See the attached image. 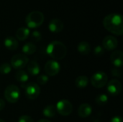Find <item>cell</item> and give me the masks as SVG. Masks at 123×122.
<instances>
[{"label":"cell","mask_w":123,"mask_h":122,"mask_svg":"<svg viewBox=\"0 0 123 122\" xmlns=\"http://www.w3.org/2000/svg\"><path fill=\"white\" fill-rule=\"evenodd\" d=\"M27 71L32 76H38L40 73V68L38 63L35 61V60H32L30 62H28V63H27Z\"/></svg>","instance_id":"2e32d148"},{"label":"cell","mask_w":123,"mask_h":122,"mask_svg":"<svg viewBox=\"0 0 123 122\" xmlns=\"http://www.w3.org/2000/svg\"><path fill=\"white\" fill-rule=\"evenodd\" d=\"M18 122H34V120L28 115H22L19 118Z\"/></svg>","instance_id":"83f0119b"},{"label":"cell","mask_w":123,"mask_h":122,"mask_svg":"<svg viewBox=\"0 0 123 122\" xmlns=\"http://www.w3.org/2000/svg\"><path fill=\"white\" fill-rule=\"evenodd\" d=\"M46 52L48 55L55 60H62L67 54V49L63 42L58 40H54L48 45Z\"/></svg>","instance_id":"7a4b0ae2"},{"label":"cell","mask_w":123,"mask_h":122,"mask_svg":"<svg viewBox=\"0 0 123 122\" xmlns=\"http://www.w3.org/2000/svg\"><path fill=\"white\" fill-rule=\"evenodd\" d=\"M92 113V108L90 104L84 103L80 105L78 109V115L81 118H87Z\"/></svg>","instance_id":"5bb4252c"},{"label":"cell","mask_w":123,"mask_h":122,"mask_svg":"<svg viewBox=\"0 0 123 122\" xmlns=\"http://www.w3.org/2000/svg\"><path fill=\"white\" fill-rule=\"evenodd\" d=\"M110 122H123V119L120 116H115L110 120Z\"/></svg>","instance_id":"f546056e"},{"label":"cell","mask_w":123,"mask_h":122,"mask_svg":"<svg viewBox=\"0 0 123 122\" xmlns=\"http://www.w3.org/2000/svg\"><path fill=\"white\" fill-rule=\"evenodd\" d=\"M44 14L40 11H32L25 18V23L29 28L39 27L44 22Z\"/></svg>","instance_id":"3957f363"},{"label":"cell","mask_w":123,"mask_h":122,"mask_svg":"<svg viewBox=\"0 0 123 122\" xmlns=\"http://www.w3.org/2000/svg\"><path fill=\"white\" fill-rule=\"evenodd\" d=\"M105 28L115 35H122L123 33V17L120 14H110L103 19Z\"/></svg>","instance_id":"6da1fadb"},{"label":"cell","mask_w":123,"mask_h":122,"mask_svg":"<svg viewBox=\"0 0 123 122\" xmlns=\"http://www.w3.org/2000/svg\"><path fill=\"white\" fill-rule=\"evenodd\" d=\"M117 45H118L117 40L112 35L105 37L102 42V47L105 48V50L106 49L107 50H113L117 48Z\"/></svg>","instance_id":"8fae6325"},{"label":"cell","mask_w":123,"mask_h":122,"mask_svg":"<svg viewBox=\"0 0 123 122\" xmlns=\"http://www.w3.org/2000/svg\"><path fill=\"white\" fill-rule=\"evenodd\" d=\"M4 97L9 103H16L20 97V91L18 86L16 85L8 86L4 91Z\"/></svg>","instance_id":"277c9868"},{"label":"cell","mask_w":123,"mask_h":122,"mask_svg":"<svg viewBox=\"0 0 123 122\" xmlns=\"http://www.w3.org/2000/svg\"><path fill=\"white\" fill-rule=\"evenodd\" d=\"M22 52L24 55H32L36 51V46L32 42H27L22 47Z\"/></svg>","instance_id":"7402d4cb"},{"label":"cell","mask_w":123,"mask_h":122,"mask_svg":"<svg viewBox=\"0 0 123 122\" xmlns=\"http://www.w3.org/2000/svg\"><path fill=\"white\" fill-rule=\"evenodd\" d=\"M29 58L24 54H16L11 59V66L16 70H22L28 63Z\"/></svg>","instance_id":"8992f818"},{"label":"cell","mask_w":123,"mask_h":122,"mask_svg":"<svg viewBox=\"0 0 123 122\" xmlns=\"http://www.w3.org/2000/svg\"><path fill=\"white\" fill-rule=\"evenodd\" d=\"M64 24L63 22L59 19H53L50 21L48 24V28L50 32L54 33H58L63 29Z\"/></svg>","instance_id":"4fadbf2b"},{"label":"cell","mask_w":123,"mask_h":122,"mask_svg":"<svg viewBox=\"0 0 123 122\" xmlns=\"http://www.w3.org/2000/svg\"><path fill=\"white\" fill-rule=\"evenodd\" d=\"M37 122H50L49 120H47V119H40V120H39Z\"/></svg>","instance_id":"1f68e13d"},{"label":"cell","mask_w":123,"mask_h":122,"mask_svg":"<svg viewBox=\"0 0 123 122\" xmlns=\"http://www.w3.org/2000/svg\"><path fill=\"white\" fill-rule=\"evenodd\" d=\"M105 53V48L102 45H97L94 49V54L97 56H102Z\"/></svg>","instance_id":"484cf974"},{"label":"cell","mask_w":123,"mask_h":122,"mask_svg":"<svg viewBox=\"0 0 123 122\" xmlns=\"http://www.w3.org/2000/svg\"><path fill=\"white\" fill-rule=\"evenodd\" d=\"M92 85L96 88H102L107 83L108 77L104 72H97L91 77Z\"/></svg>","instance_id":"5b68a950"},{"label":"cell","mask_w":123,"mask_h":122,"mask_svg":"<svg viewBox=\"0 0 123 122\" xmlns=\"http://www.w3.org/2000/svg\"><path fill=\"white\" fill-rule=\"evenodd\" d=\"M56 111L58 112L61 116H66L70 115L73 111V106L71 103L66 99L58 101L55 106Z\"/></svg>","instance_id":"ba28073f"},{"label":"cell","mask_w":123,"mask_h":122,"mask_svg":"<svg viewBox=\"0 0 123 122\" xmlns=\"http://www.w3.org/2000/svg\"><path fill=\"white\" fill-rule=\"evenodd\" d=\"M49 78L48 76L45 74H42V75H39L37 78V82L38 84L40 85H45L48 83Z\"/></svg>","instance_id":"d4e9b609"},{"label":"cell","mask_w":123,"mask_h":122,"mask_svg":"<svg viewBox=\"0 0 123 122\" xmlns=\"http://www.w3.org/2000/svg\"><path fill=\"white\" fill-rule=\"evenodd\" d=\"M77 50L79 52L83 55H89L91 52V47L90 45L86 42V41H82L79 43L77 46Z\"/></svg>","instance_id":"e0dca14e"},{"label":"cell","mask_w":123,"mask_h":122,"mask_svg":"<svg viewBox=\"0 0 123 122\" xmlns=\"http://www.w3.org/2000/svg\"><path fill=\"white\" fill-rule=\"evenodd\" d=\"M15 78H16V80L19 83H25L29 80V76L27 73L23 70H17L15 74Z\"/></svg>","instance_id":"ffe728a7"},{"label":"cell","mask_w":123,"mask_h":122,"mask_svg":"<svg viewBox=\"0 0 123 122\" xmlns=\"http://www.w3.org/2000/svg\"><path fill=\"white\" fill-rule=\"evenodd\" d=\"M5 107V102L3 99H0V111H2Z\"/></svg>","instance_id":"4dcf8cb0"},{"label":"cell","mask_w":123,"mask_h":122,"mask_svg":"<svg viewBox=\"0 0 123 122\" xmlns=\"http://www.w3.org/2000/svg\"><path fill=\"white\" fill-rule=\"evenodd\" d=\"M4 46L6 47V48L9 50H16L19 46L17 40L12 36L7 37L4 40Z\"/></svg>","instance_id":"9a60e30c"},{"label":"cell","mask_w":123,"mask_h":122,"mask_svg":"<svg viewBox=\"0 0 123 122\" xmlns=\"http://www.w3.org/2000/svg\"><path fill=\"white\" fill-rule=\"evenodd\" d=\"M43 114L45 117L53 118L56 114V109L53 105H48L43 110Z\"/></svg>","instance_id":"44dd1931"},{"label":"cell","mask_w":123,"mask_h":122,"mask_svg":"<svg viewBox=\"0 0 123 122\" xmlns=\"http://www.w3.org/2000/svg\"><path fill=\"white\" fill-rule=\"evenodd\" d=\"M40 93V88L36 83H29L25 86V94L28 99H36Z\"/></svg>","instance_id":"52a82bcc"},{"label":"cell","mask_w":123,"mask_h":122,"mask_svg":"<svg viewBox=\"0 0 123 122\" xmlns=\"http://www.w3.org/2000/svg\"><path fill=\"white\" fill-rule=\"evenodd\" d=\"M95 101L99 106H105L108 102V96L106 94H99L96 97Z\"/></svg>","instance_id":"603a6c76"},{"label":"cell","mask_w":123,"mask_h":122,"mask_svg":"<svg viewBox=\"0 0 123 122\" xmlns=\"http://www.w3.org/2000/svg\"><path fill=\"white\" fill-rule=\"evenodd\" d=\"M89 84V78L86 76H79L75 81V85L79 88H84Z\"/></svg>","instance_id":"d6986e66"},{"label":"cell","mask_w":123,"mask_h":122,"mask_svg":"<svg viewBox=\"0 0 123 122\" xmlns=\"http://www.w3.org/2000/svg\"><path fill=\"white\" fill-rule=\"evenodd\" d=\"M61 69V66L55 60H48L45 65V71L48 76H56Z\"/></svg>","instance_id":"9c48e42d"},{"label":"cell","mask_w":123,"mask_h":122,"mask_svg":"<svg viewBox=\"0 0 123 122\" xmlns=\"http://www.w3.org/2000/svg\"><path fill=\"white\" fill-rule=\"evenodd\" d=\"M110 60L116 68H120L123 65V52L121 50H115L110 55Z\"/></svg>","instance_id":"7c38bea8"},{"label":"cell","mask_w":123,"mask_h":122,"mask_svg":"<svg viewBox=\"0 0 123 122\" xmlns=\"http://www.w3.org/2000/svg\"><path fill=\"white\" fill-rule=\"evenodd\" d=\"M0 122H5L4 120H2V119H0Z\"/></svg>","instance_id":"d6a6232c"},{"label":"cell","mask_w":123,"mask_h":122,"mask_svg":"<svg viewBox=\"0 0 123 122\" xmlns=\"http://www.w3.org/2000/svg\"><path fill=\"white\" fill-rule=\"evenodd\" d=\"M30 29L27 27H20L19 28L17 32H16V37L20 40V41H23L25 40H26L29 35H30Z\"/></svg>","instance_id":"ac0fdd59"},{"label":"cell","mask_w":123,"mask_h":122,"mask_svg":"<svg viewBox=\"0 0 123 122\" xmlns=\"http://www.w3.org/2000/svg\"><path fill=\"white\" fill-rule=\"evenodd\" d=\"M107 92L112 96H117L121 93L122 91V84L121 83L117 80L113 79L111 80L107 86Z\"/></svg>","instance_id":"30bf717a"},{"label":"cell","mask_w":123,"mask_h":122,"mask_svg":"<svg viewBox=\"0 0 123 122\" xmlns=\"http://www.w3.org/2000/svg\"><path fill=\"white\" fill-rule=\"evenodd\" d=\"M31 37H32V39L33 40H35L36 42H39L41 40L42 36H41V34L40 33V32H38V31H34L31 34Z\"/></svg>","instance_id":"4316f807"},{"label":"cell","mask_w":123,"mask_h":122,"mask_svg":"<svg viewBox=\"0 0 123 122\" xmlns=\"http://www.w3.org/2000/svg\"><path fill=\"white\" fill-rule=\"evenodd\" d=\"M11 70H12V66L8 63H4L0 66V73L1 74L4 75L8 74L11 72Z\"/></svg>","instance_id":"cb8c5ba5"},{"label":"cell","mask_w":123,"mask_h":122,"mask_svg":"<svg viewBox=\"0 0 123 122\" xmlns=\"http://www.w3.org/2000/svg\"><path fill=\"white\" fill-rule=\"evenodd\" d=\"M111 73H112V76H115V77H118V78H120V77H121V75H122V71H121V70L118 69L117 68H113V69L112 70V72H111Z\"/></svg>","instance_id":"f1b7e54d"}]
</instances>
